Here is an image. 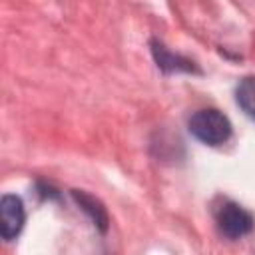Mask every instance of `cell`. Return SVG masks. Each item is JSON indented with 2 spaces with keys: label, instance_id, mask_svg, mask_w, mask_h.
<instances>
[{
  "label": "cell",
  "instance_id": "cell-5",
  "mask_svg": "<svg viewBox=\"0 0 255 255\" xmlns=\"http://www.w3.org/2000/svg\"><path fill=\"white\" fill-rule=\"evenodd\" d=\"M74 197H76V201L80 203V207L90 213V217L94 219V223H96L102 231H106V229H108V213H106V209L102 207V203L96 201L92 195H88V193H84V191H74Z\"/></svg>",
  "mask_w": 255,
  "mask_h": 255
},
{
  "label": "cell",
  "instance_id": "cell-6",
  "mask_svg": "<svg viewBox=\"0 0 255 255\" xmlns=\"http://www.w3.org/2000/svg\"><path fill=\"white\" fill-rule=\"evenodd\" d=\"M235 98H237V104L239 108L255 120V76H249V78H243L235 90Z\"/></svg>",
  "mask_w": 255,
  "mask_h": 255
},
{
  "label": "cell",
  "instance_id": "cell-3",
  "mask_svg": "<svg viewBox=\"0 0 255 255\" xmlns=\"http://www.w3.org/2000/svg\"><path fill=\"white\" fill-rule=\"evenodd\" d=\"M24 227V205L16 195H4L0 199V233L6 241L18 237Z\"/></svg>",
  "mask_w": 255,
  "mask_h": 255
},
{
  "label": "cell",
  "instance_id": "cell-4",
  "mask_svg": "<svg viewBox=\"0 0 255 255\" xmlns=\"http://www.w3.org/2000/svg\"><path fill=\"white\" fill-rule=\"evenodd\" d=\"M151 50H153V56H155V62L157 66L163 70V72H191L193 70V64L181 56H175L171 52H167L161 44L157 42H151Z\"/></svg>",
  "mask_w": 255,
  "mask_h": 255
},
{
  "label": "cell",
  "instance_id": "cell-1",
  "mask_svg": "<svg viewBox=\"0 0 255 255\" xmlns=\"http://www.w3.org/2000/svg\"><path fill=\"white\" fill-rule=\"evenodd\" d=\"M189 131L205 145H221L231 135V124L219 110H199L189 118Z\"/></svg>",
  "mask_w": 255,
  "mask_h": 255
},
{
  "label": "cell",
  "instance_id": "cell-2",
  "mask_svg": "<svg viewBox=\"0 0 255 255\" xmlns=\"http://www.w3.org/2000/svg\"><path fill=\"white\" fill-rule=\"evenodd\" d=\"M215 221H217L219 231L229 239L245 237L247 233H251L253 223H255L253 215L247 209H243L239 203H233V201H225L217 207Z\"/></svg>",
  "mask_w": 255,
  "mask_h": 255
}]
</instances>
